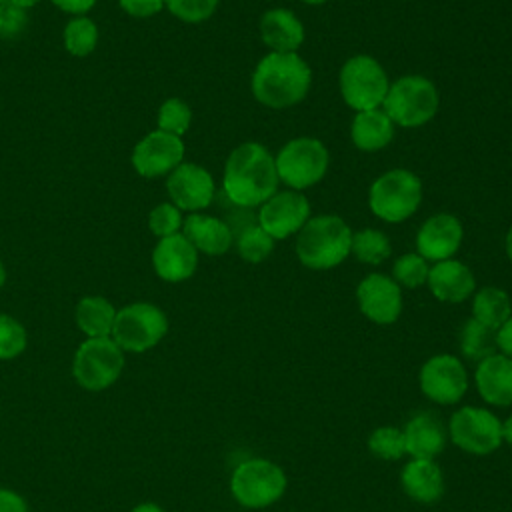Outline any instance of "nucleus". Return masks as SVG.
<instances>
[{"mask_svg": "<svg viewBox=\"0 0 512 512\" xmlns=\"http://www.w3.org/2000/svg\"><path fill=\"white\" fill-rule=\"evenodd\" d=\"M278 172L274 156L258 142L236 146L224 164V194L240 208L262 206L278 192Z\"/></svg>", "mask_w": 512, "mask_h": 512, "instance_id": "1", "label": "nucleus"}, {"mask_svg": "<svg viewBox=\"0 0 512 512\" xmlns=\"http://www.w3.org/2000/svg\"><path fill=\"white\" fill-rule=\"evenodd\" d=\"M312 84V70L296 52H270L252 72V94L266 108L284 110L300 104Z\"/></svg>", "mask_w": 512, "mask_h": 512, "instance_id": "2", "label": "nucleus"}, {"mask_svg": "<svg viewBox=\"0 0 512 512\" xmlns=\"http://www.w3.org/2000/svg\"><path fill=\"white\" fill-rule=\"evenodd\" d=\"M352 230L338 214L312 216L296 238V256L310 270H330L350 254Z\"/></svg>", "mask_w": 512, "mask_h": 512, "instance_id": "3", "label": "nucleus"}, {"mask_svg": "<svg viewBox=\"0 0 512 512\" xmlns=\"http://www.w3.org/2000/svg\"><path fill=\"white\" fill-rule=\"evenodd\" d=\"M440 106V94L432 80L410 74L390 84L382 110L402 128H418L430 122Z\"/></svg>", "mask_w": 512, "mask_h": 512, "instance_id": "4", "label": "nucleus"}, {"mask_svg": "<svg viewBox=\"0 0 512 512\" xmlns=\"http://www.w3.org/2000/svg\"><path fill=\"white\" fill-rule=\"evenodd\" d=\"M422 202V180L404 168H394L378 176L368 190V206L384 222L408 220Z\"/></svg>", "mask_w": 512, "mask_h": 512, "instance_id": "5", "label": "nucleus"}, {"mask_svg": "<svg viewBox=\"0 0 512 512\" xmlns=\"http://www.w3.org/2000/svg\"><path fill=\"white\" fill-rule=\"evenodd\" d=\"M274 162L280 182H284L290 190L302 192L326 176L330 154L324 142L318 138L300 136L286 142L274 156Z\"/></svg>", "mask_w": 512, "mask_h": 512, "instance_id": "6", "label": "nucleus"}, {"mask_svg": "<svg viewBox=\"0 0 512 512\" xmlns=\"http://www.w3.org/2000/svg\"><path fill=\"white\" fill-rule=\"evenodd\" d=\"M338 86L344 102L352 110L364 112L382 106L390 88V80L376 58L368 54H356L348 58L340 68Z\"/></svg>", "mask_w": 512, "mask_h": 512, "instance_id": "7", "label": "nucleus"}, {"mask_svg": "<svg viewBox=\"0 0 512 512\" xmlns=\"http://www.w3.org/2000/svg\"><path fill=\"white\" fill-rule=\"evenodd\" d=\"M286 490L284 470L266 458H250L238 464L230 478V492L244 508H266Z\"/></svg>", "mask_w": 512, "mask_h": 512, "instance_id": "8", "label": "nucleus"}, {"mask_svg": "<svg viewBox=\"0 0 512 512\" xmlns=\"http://www.w3.org/2000/svg\"><path fill=\"white\" fill-rule=\"evenodd\" d=\"M122 368L124 350L112 340V336L84 340L72 360V374L76 382L92 392L112 386L120 378Z\"/></svg>", "mask_w": 512, "mask_h": 512, "instance_id": "9", "label": "nucleus"}, {"mask_svg": "<svg viewBox=\"0 0 512 512\" xmlns=\"http://www.w3.org/2000/svg\"><path fill=\"white\" fill-rule=\"evenodd\" d=\"M168 332L166 314L150 302H134L116 312L112 340L124 352H146Z\"/></svg>", "mask_w": 512, "mask_h": 512, "instance_id": "10", "label": "nucleus"}, {"mask_svg": "<svg viewBox=\"0 0 512 512\" xmlns=\"http://www.w3.org/2000/svg\"><path fill=\"white\" fill-rule=\"evenodd\" d=\"M448 436L462 452L486 456L502 444V422L486 408L462 406L450 416Z\"/></svg>", "mask_w": 512, "mask_h": 512, "instance_id": "11", "label": "nucleus"}, {"mask_svg": "<svg viewBox=\"0 0 512 512\" xmlns=\"http://www.w3.org/2000/svg\"><path fill=\"white\" fill-rule=\"evenodd\" d=\"M422 394L442 406L462 400L468 390V372L460 358L452 354H436L428 358L418 374Z\"/></svg>", "mask_w": 512, "mask_h": 512, "instance_id": "12", "label": "nucleus"}, {"mask_svg": "<svg viewBox=\"0 0 512 512\" xmlns=\"http://www.w3.org/2000/svg\"><path fill=\"white\" fill-rule=\"evenodd\" d=\"M310 220V202L298 190L274 192L256 216L258 226L268 232L274 240H284L298 234L302 226Z\"/></svg>", "mask_w": 512, "mask_h": 512, "instance_id": "13", "label": "nucleus"}, {"mask_svg": "<svg viewBox=\"0 0 512 512\" xmlns=\"http://www.w3.org/2000/svg\"><path fill=\"white\" fill-rule=\"evenodd\" d=\"M184 142L180 136L154 130L144 136L132 150V166L144 178H158L170 174L182 164Z\"/></svg>", "mask_w": 512, "mask_h": 512, "instance_id": "14", "label": "nucleus"}, {"mask_svg": "<svg viewBox=\"0 0 512 512\" xmlns=\"http://www.w3.org/2000/svg\"><path fill=\"white\" fill-rule=\"evenodd\" d=\"M166 190L172 204L190 214L208 208L216 192L212 174L192 162H182L168 174Z\"/></svg>", "mask_w": 512, "mask_h": 512, "instance_id": "15", "label": "nucleus"}, {"mask_svg": "<svg viewBox=\"0 0 512 512\" xmlns=\"http://www.w3.org/2000/svg\"><path fill=\"white\" fill-rule=\"evenodd\" d=\"M360 312L374 324H392L402 312V290L386 274H368L356 288Z\"/></svg>", "mask_w": 512, "mask_h": 512, "instance_id": "16", "label": "nucleus"}, {"mask_svg": "<svg viewBox=\"0 0 512 512\" xmlns=\"http://www.w3.org/2000/svg\"><path fill=\"white\" fill-rule=\"evenodd\" d=\"M462 222L448 212L430 216L416 234V250L424 260L440 262L452 258L462 244Z\"/></svg>", "mask_w": 512, "mask_h": 512, "instance_id": "17", "label": "nucleus"}, {"mask_svg": "<svg viewBox=\"0 0 512 512\" xmlns=\"http://www.w3.org/2000/svg\"><path fill=\"white\" fill-rule=\"evenodd\" d=\"M152 266L162 280L184 282L196 272L198 250L182 232L160 238L152 252Z\"/></svg>", "mask_w": 512, "mask_h": 512, "instance_id": "18", "label": "nucleus"}, {"mask_svg": "<svg viewBox=\"0 0 512 512\" xmlns=\"http://www.w3.org/2000/svg\"><path fill=\"white\" fill-rule=\"evenodd\" d=\"M426 284L436 300L450 304L464 302L466 298L472 296L476 288L472 270L466 264L452 258L434 262V266H430Z\"/></svg>", "mask_w": 512, "mask_h": 512, "instance_id": "19", "label": "nucleus"}, {"mask_svg": "<svg viewBox=\"0 0 512 512\" xmlns=\"http://www.w3.org/2000/svg\"><path fill=\"white\" fill-rule=\"evenodd\" d=\"M476 390L492 406L512 404V358L496 352L478 362L474 372Z\"/></svg>", "mask_w": 512, "mask_h": 512, "instance_id": "20", "label": "nucleus"}, {"mask_svg": "<svg viewBox=\"0 0 512 512\" xmlns=\"http://www.w3.org/2000/svg\"><path fill=\"white\" fill-rule=\"evenodd\" d=\"M182 234L198 252L208 256L226 254L234 242V234L226 220L200 212H192L190 216H186L182 224Z\"/></svg>", "mask_w": 512, "mask_h": 512, "instance_id": "21", "label": "nucleus"}, {"mask_svg": "<svg viewBox=\"0 0 512 512\" xmlns=\"http://www.w3.org/2000/svg\"><path fill=\"white\" fill-rule=\"evenodd\" d=\"M404 448L412 458L434 460L446 446V430L442 420L432 412H420L412 416L404 430Z\"/></svg>", "mask_w": 512, "mask_h": 512, "instance_id": "22", "label": "nucleus"}, {"mask_svg": "<svg viewBox=\"0 0 512 512\" xmlns=\"http://www.w3.org/2000/svg\"><path fill=\"white\" fill-rule=\"evenodd\" d=\"M260 38L270 52H296L304 42L300 18L286 8H270L260 18Z\"/></svg>", "mask_w": 512, "mask_h": 512, "instance_id": "23", "label": "nucleus"}, {"mask_svg": "<svg viewBox=\"0 0 512 512\" xmlns=\"http://www.w3.org/2000/svg\"><path fill=\"white\" fill-rule=\"evenodd\" d=\"M400 484L406 496L420 504H432L444 494V476L434 460L412 458L400 472Z\"/></svg>", "mask_w": 512, "mask_h": 512, "instance_id": "24", "label": "nucleus"}, {"mask_svg": "<svg viewBox=\"0 0 512 512\" xmlns=\"http://www.w3.org/2000/svg\"><path fill=\"white\" fill-rule=\"evenodd\" d=\"M394 126L396 124L390 120V116L384 110L380 108L364 110V112H356L350 126V136L358 150L376 152L386 148L392 142Z\"/></svg>", "mask_w": 512, "mask_h": 512, "instance_id": "25", "label": "nucleus"}, {"mask_svg": "<svg viewBox=\"0 0 512 512\" xmlns=\"http://www.w3.org/2000/svg\"><path fill=\"white\" fill-rule=\"evenodd\" d=\"M116 308L102 296H86L76 306V324L88 338L112 336Z\"/></svg>", "mask_w": 512, "mask_h": 512, "instance_id": "26", "label": "nucleus"}, {"mask_svg": "<svg viewBox=\"0 0 512 512\" xmlns=\"http://www.w3.org/2000/svg\"><path fill=\"white\" fill-rule=\"evenodd\" d=\"M512 316V302L502 288L486 286L472 298V318L480 324L498 330Z\"/></svg>", "mask_w": 512, "mask_h": 512, "instance_id": "27", "label": "nucleus"}, {"mask_svg": "<svg viewBox=\"0 0 512 512\" xmlns=\"http://www.w3.org/2000/svg\"><path fill=\"white\" fill-rule=\"evenodd\" d=\"M460 350L468 360L476 362L496 354V330L480 324L474 318H468L460 330Z\"/></svg>", "mask_w": 512, "mask_h": 512, "instance_id": "28", "label": "nucleus"}, {"mask_svg": "<svg viewBox=\"0 0 512 512\" xmlns=\"http://www.w3.org/2000/svg\"><path fill=\"white\" fill-rule=\"evenodd\" d=\"M390 252H392L390 240L384 232L376 228H362L358 232H352L350 254H354L356 260L376 266L388 260Z\"/></svg>", "mask_w": 512, "mask_h": 512, "instance_id": "29", "label": "nucleus"}, {"mask_svg": "<svg viewBox=\"0 0 512 512\" xmlns=\"http://www.w3.org/2000/svg\"><path fill=\"white\" fill-rule=\"evenodd\" d=\"M236 250L242 260L250 264H258L266 260L274 250V238L264 232L258 222H248L238 230L236 236Z\"/></svg>", "mask_w": 512, "mask_h": 512, "instance_id": "30", "label": "nucleus"}, {"mask_svg": "<svg viewBox=\"0 0 512 512\" xmlns=\"http://www.w3.org/2000/svg\"><path fill=\"white\" fill-rule=\"evenodd\" d=\"M98 44V28L86 16H76L64 28V46L72 56H88Z\"/></svg>", "mask_w": 512, "mask_h": 512, "instance_id": "31", "label": "nucleus"}, {"mask_svg": "<svg viewBox=\"0 0 512 512\" xmlns=\"http://www.w3.org/2000/svg\"><path fill=\"white\" fill-rule=\"evenodd\" d=\"M428 272H430L428 260H424L418 252L402 254L392 264V278L398 286H404V288H418L426 284Z\"/></svg>", "mask_w": 512, "mask_h": 512, "instance_id": "32", "label": "nucleus"}, {"mask_svg": "<svg viewBox=\"0 0 512 512\" xmlns=\"http://www.w3.org/2000/svg\"><path fill=\"white\" fill-rule=\"evenodd\" d=\"M368 448L382 460H400L406 454L404 434L396 426H380L370 434Z\"/></svg>", "mask_w": 512, "mask_h": 512, "instance_id": "33", "label": "nucleus"}, {"mask_svg": "<svg viewBox=\"0 0 512 512\" xmlns=\"http://www.w3.org/2000/svg\"><path fill=\"white\" fill-rule=\"evenodd\" d=\"M192 122L190 106L180 98H168L158 110V130L182 136Z\"/></svg>", "mask_w": 512, "mask_h": 512, "instance_id": "34", "label": "nucleus"}, {"mask_svg": "<svg viewBox=\"0 0 512 512\" xmlns=\"http://www.w3.org/2000/svg\"><path fill=\"white\" fill-rule=\"evenodd\" d=\"M26 330L24 326L8 316L0 312V360H12L16 356H20L26 348Z\"/></svg>", "mask_w": 512, "mask_h": 512, "instance_id": "35", "label": "nucleus"}, {"mask_svg": "<svg viewBox=\"0 0 512 512\" xmlns=\"http://www.w3.org/2000/svg\"><path fill=\"white\" fill-rule=\"evenodd\" d=\"M220 0H164V6L174 14L178 20L188 22V24H198L208 20Z\"/></svg>", "mask_w": 512, "mask_h": 512, "instance_id": "36", "label": "nucleus"}, {"mask_svg": "<svg viewBox=\"0 0 512 512\" xmlns=\"http://www.w3.org/2000/svg\"><path fill=\"white\" fill-rule=\"evenodd\" d=\"M182 224H184L182 210L178 206H174L172 202L158 204L150 212V216H148V226H150L152 234H156L158 238H166V236L178 234Z\"/></svg>", "mask_w": 512, "mask_h": 512, "instance_id": "37", "label": "nucleus"}, {"mask_svg": "<svg viewBox=\"0 0 512 512\" xmlns=\"http://www.w3.org/2000/svg\"><path fill=\"white\" fill-rule=\"evenodd\" d=\"M28 16L26 10L14 4L12 0H0V38L12 40L22 34L26 28Z\"/></svg>", "mask_w": 512, "mask_h": 512, "instance_id": "38", "label": "nucleus"}, {"mask_svg": "<svg viewBox=\"0 0 512 512\" xmlns=\"http://www.w3.org/2000/svg\"><path fill=\"white\" fill-rule=\"evenodd\" d=\"M122 10L136 18H148L164 8V0H118Z\"/></svg>", "mask_w": 512, "mask_h": 512, "instance_id": "39", "label": "nucleus"}, {"mask_svg": "<svg viewBox=\"0 0 512 512\" xmlns=\"http://www.w3.org/2000/svg\"><path fill=\"white\" fill-rule=\"evenodd\" d=\"M0 512H28V504L18 492L0 488Z\"/></svg>", "mask_w": 512, "mask_h": 512, "instance_id": "40", "label": "nucleus"}, {"mask_svg": "<svg viewBox=\"0 0 512 512\" xmlns=\"http://www.w3.org/2000/svg\"><path fill=\"white\" fill-rule=\"evenodd\" d=\"M496 344L504 356L512 358V316L496 330Z\"/></svg>", "mask_w": 512, "mask_h": 512, "instance_id": "41", "label": "nucleus"}, {"mask_svg": "<svg viewBox=\"0 0 512 512\" xmlns=\"http://www.w3.org/2000/svg\"><path fill=\"white\" fill-rule=\"evenodd\" d=\"M60 10L76 14V16H84L94 4L96 0H52Z\"/></svg>", "mask_w": 512, "mask_h": 512, "instance_id": "42", "label": "nucleus"}, {"mask_svg": "<svg viewBox=\"0 0 512 512\" xmlns=\"http://www.w3.org/2000/svg\"><path fill=\"white\" fill-rule=\"evenodd\" d=\"M502 440L512 446V414L502 422Z\"/></svg>", "mask_w": 512, "mask_h": 512, "instance_id": "43", "label": "nucleus"}, {"mask_svg": "<svg viewBox=\"0 0 512 512\" xmlns=\"http://www.w3.org/2000/svg\"><path fill=\"white\" fill-rule=\"evenodd\" d=\"M132 512H166L164 508H160L158 504H152V502H146V504H138Z\"/></svg>", "mask_w": 512, "mask_h": 512, "instance_id": "44", "label": "nucleus"}, {"mask_svg": "<svg viewBox=\"0 0 512 512\" xmlns=\"http://www.w3.org/2000/svg\"><path fill=\"white\" fill-rule=\"evenodd\" d=\"M504 246H506V254H508V258H510V262H512V228L506 232Z\"/></svg>", "mask_w": 512, "mask_h": 512, "instance_id": "45", "label": "nucleus"}, {"mask_svg": "<svg viewBox=\"0 0 512 512\" xmlns=\"http://www.w3.org/2000/svg\"><path fill=\"white\" fill-rule=\"evenodd\" d=\"M14 4H18L20 8H24V10H28V8H32V6H36L40 0H12Z\"/></svg>", "mask_w": 512, "mask_h": 512, "instance_id": "46", "label": "nucleus"}, {"mask_svg": "<svg viewBox=\"0 0 512 512\" xmlns=\"http://www.w3.org/2000/svg\"><path fill=\"white\" fill-rule=\"evenodd\" d=\"M4 282H6V270H4V266H2V262H0V288L4 286Z\"/></svg>", "mask_w": 512, "mask_h": 512, "instance_id": "47", "label": "nucleus"}, {"mask_svg": "<svg viewBox=\"0 0 512 512\" xmlns=\"http://www.w3.org/2000/svg\"><path fill=\"white\" fill-rule=\"evenodd\" d=\"M302 2H306V4H322L326 0H302Z\"/></svg>", "mask_w": 512, "mask_h": 512, "instance_id": "48", "label": "nucleus"}]
</instances>
